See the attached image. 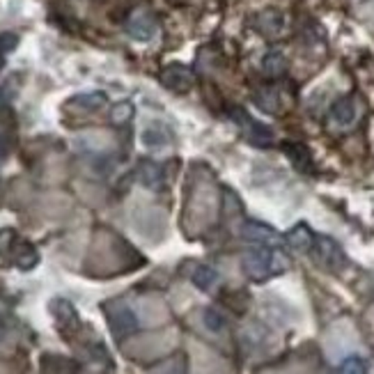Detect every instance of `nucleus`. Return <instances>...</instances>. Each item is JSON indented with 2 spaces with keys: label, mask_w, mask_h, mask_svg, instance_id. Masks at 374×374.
<instances>
[{
  "label": "nucleus",
  "mask_w": 374,
  "mask_h": 374,
  "mask_svg": "<svg viewBox=\"0 0 374 374\" xmlns=\"http://www.w3.org/2000/svg\"><path fill=\"white\" fill-rule=\"evenodd\" d=\"M285 266L287 264L280 260L275 248L258 246L244 255V271L248 273V278H253V280H266L269 275L280 273Z\"/></svg>",
  "instance_id": "nucleus-1"
},
{
  "label": "nucleus",
  "mask_w": 374,
  "mask_h": 374,
  "mask_svg": "<svg viewBox=\"0 0 374 374\" xmlns=\"http://www.w3.org/2000/svg\"><path fill=\"white\" fill-rule=\"evenodd\" d=\"M312 251H314V255H317V260L329 269V271H340V269L347 264L345 251L340 248L338 241L331 239V237H317L314 239Z\"/></svg>",
  "instance_id": "nucleus-2"
},
{
  "label": "nucleus",
  "mask_w": 374,
  "mask_h": 374,
  "mask_svg": "<svg viewBox=\"0 0 374 374\" xmlns=\"http://www.w3.org/2000/svg\"><path fill=\"white\" fill-rule=\"evenodd\" d=\"M241 237L255 246H266V248H280L285 241L273 227H269L264 223H258V221L246 223V225L241 227Z\"/></svg>",
  "instance_id": "nucleus-3"
},
{
  "label": "nucleus",
  "mask_w": 374,
  "mask_h": 374,
  "mask_svg": "<svg viewBox=\"0 0 374 374\" xmlns=\"http://www.w3.org/2000/svg\"><path fill=\"white\" fill-rule=\"evenodd\" d=\"M108 321H110V331L117 340H124L129 336H134L138 331V317L136 312L127 306H117L115 310L108 312Z\"/></svg>",
  "instance_id": "nucleus-4"
},
{
  "label": "nucleus",
  "mask_w": 374,
  "mask_h": 374,
  "mask_svg": "<svg viewBox=\"0 0 374 374\" xmlns=\"http://www.w3.org/2000/svg\"><path fill=\"white\" fill-rule=\"evenodd\" d=\"M234 117H237V124L241 129H244V136L248 138V142H253V145H260V147H266L271 145L273 140V134L271 129H266L264 124H260L258 120H253L251 115H246L244 110H234Z\"/></svg>",
  "instance_id": "nucleus-5"
},
{
  "label": "nucleus",
  "mask_w": 374,
  "mask_h": 374,
  "mask_svg": "<svg viewBox=\"0 0 374 374\" xmlns=\"http://www.w3.org/2000/svg\"><path fill=\"white\" fill-rule=\"evenodd\" d=\"M161 83L173 92H188L193 88V71L184 64H168L161 71Z\"/></svg>",
  "instance_id": "nucleus-6"
},
{
  "label": "nucleus",
  "mask_w": 374,
  "mask_h": 374,
  "mask_svg": "<svg viewBox=\"0 0 374 374\" xmlns=\"http://www.w3.org/2000/svg\"><path fill=\"white\" fill-rule=\"evenodd\" d=\"M127 30L131 37L138 39V42H149V39L156 35V21L152 14H147V12H138V14L129 18Z\"/></svg>",
  "instance_id": "nucleus-7"
},
{
  "label": "nucleus",
  "mask_w": 374,
  "mask_h": 374,
  "mask_svg": "<svg viewBox=\"0 0 374 374\" xmlns=\"http://www.w3.org/2000/svg\"><path fill=\"white\" fill-rule=\"evenodd\" d=\"M314 234L312 229L306 225V223H299V225H294L290 232H287V246L294 248L297 253H310L314 248Z\"/></svg>",
  "instance_id": "nucleus-8"
},
{
  "label": "nucleus",
  "mask_w": 374,
  "mask_h": 374,
  "mask_svg": "<svg viewBox=\"0 0 374 374\" xmlns=\"http://www.w3.org/2000/svg\"><path fill=\"white\" fill-rule=\"evenodd\" d=\"M10 258H12V262H14L18 269H23V271H30V269H35L37 262H39V255L35 251V246L28 244V241H21V239H16V244L12 246Z\"/></svg>",
  "instance_id": "nucleus-9"
},
{
  "label": "nucleus",
  "mask_w": 374,
  "mask_h": 374,
  "mask_svg": "<svg viewBox=\"0 0 374 374\" xmlns=\"http://www.w3.org/2000/svg\"><path fill=\"white\" fill-rule=\"evenodd\" d=\"M140 140L147 149H163L170 145V134L161 124H149V127L142 129Z\"/></svg>",
  "instance_id": "nucleus-10"
},
{
  "label": "nucleus",
  "mask_w": 374,
  "mask_h": 374,
  "mask_svg": "<svg viewBox=\"0 0 374 374\" xmlns=\"http://www.w3.org/2000/svg\"><path fill=\"white\" fill-rule=\"evenodd\" d=\"M331 120L340 124V127H349L356 120V103L349 97H342L331 106Z\"/></svg>",
  "instance_id": "nucleus-11"
},
{
  "label": "nucleus",
  "mask_w": 374,
  "mask_h": 374,
  "mask_svg": "<svg viewBox=\"0 0 374 374\" xmlns=\"http://www.w3.org/2000/svg\"><path fill=\"white\" fill-rule=\"evenodd\" d=\"M138 175H140V182L145 184L147 188H159L163 184V168L154 161H140L138 166Z\"/></svg>",
  "instance_id": "nucleus-12"
},
{
  "label": "nucleus",
  "mask_w": 374,
  "mask_h": 374,
  "mask_svg": "<svg viewBox=\"0 0 374 374\" xmlns=\"http://www.w3.org/2000/svg\"><path fill=\"white\" fill-rule=\"evenodd\" d=\"M51 310H53L58 324H60V326H71V329H76V326H78V314H76L74 306H71L69 301L55 299L53 303H51Z\"/></svg>",
  "instance_id": "nucleus-13"
},
{
  "label": "nucleus",
  "mask_w": 374,
  "mask_h": 374,
  "mask_svg": "<svg viewBox=\"0 0 374 374\" xmlns=\"http://www.w3.org/2000/svg\"><path fill=\"white\" fill-rule=\"evenodd\" d=\"M191 280H193V285L198 287V290H202V292H209V290H214V287L219 285L221 275H219V271H216V269H212V266H205V264H200V266L193 271Z\"/></svg>",
  "instance_id": "nucleus-14"
},
{
  "label": "nucleus",
  "mask_w": 374,
  "mask_h": 374,
  "mask_svg": "<svg viewBox=\"0 0 374 374\" xmlns=\"http://www.w3.org/2000/svg\"><path fill=\"white\" fill-rule=\"evenodd\" d=\"M262 69H264V74L271 78L283 76L287 71V58L280 53V51H269L264 55V60H262Z\"/></svg>",
  "instance_id": "nucleus-15"
},
{
  "label": "nucleus",
  "mask_w": 374,
  "mask_h": 374,
  "mask_svg": "<svg viewBox=\"0 0 374 374\" xmlns=\"http://www.w3.org/2000/svg\"><path fill=\"white\" fill-rule=\"evenodd\" d=\"M258 28L264 32V35H280L283 30V16L278 12H264V14L258 16Z\"/></svg>",
  "instance_id": "nucleus-16"
},
{
  "label": "nucleus",
  "mask_w": 374,
  "mask_h": 374,
  "mask_svg": "<svg viewBox=\"0 0 374 374\" xmlns=\"http://www.w3.org/2000/svg\"><path fill=\"white\" fill-rule=\"evenodd\" d=\"M285 152L290 154L292 163L299 170H310L312 168V156L303 145H292V142H290V145H285Z\"/></svg>",
  "instance_id": "nucleus-17"
},
{
  "label": "nucleus",
  "mask_w": 374,
  "mask_h": 374,
  "mask_svg": "<svg viewBox=\"0 0 374 374\" xmlns=\"http://www.w3.org/2000/svg\"><path fill=\"white\" fill-rule=\"evenodd\" d=\"M74 103L81 110H99L106 103V95L103 92H88V95L76 97Z\"/></svg>",
  "instance_id": "nucleus-18"
},
{
  "label": "nucleus",
  "mask_w": 374,
  "mask_h": 374,
  "mask_svg": "<svg viewBox=\"0 0 374 374\" xmlns=\"http://www.w3.org/2000/svg\"><path fill=\"white\" fill-rule=\"evenodd\" d=\"M205 326L212 333H221V331H225V326H227V319H225V314H223L221 310H216V308H207L205 310Z\"/></svg>",
  "instance_id": "nucleus-19"
},
{
  "label": "nucleus",
  "mask_w": 374,
  "mask_h": 374,
  "mask_svg": "<svg viewBox=\"0 0 374 374\" xmlns=\"http://www.w3.org/2000/svg\"><path fill=\"white\" fill-rule=\"evenodd\" d=\"M338 374H367V363L360 356H349L340 363Z\"/></svg>",
  "instance_id": "nucleus-20"
},
{
  "label": "nucleus",
  "mask_w": 374,
  "mask_h": 374,
  "mask_svg": "<svg viewBox=\"0 0 374 374\" xmlns=\"http://www.w3.org/2000/svg\"><path fill=\"white\" fill-rule=\"evenodd\" d=\"M134 117V106L129 101H122V103H115L113 110H110V120L115 124H124Z\"/></svg>",
  "instance_id": "nucleus-21"
},
{
  "label": "nucleus",
  "mask_w": 374,
  "mask_h": 374,
  "mask_svg": "<svg viewBox=\"0 0 374 374\" xmlns=\"http://www.w3.org/2000/svg\"><path fill=\"white\" fill-rule=\"evenodd\" d=\"M16 232L14 229H0V255H10L12 246L16 244Z\"/></svg>",
  "instance_id": "nucleus-22"
},
{
  "label": "nucleus",
  "mask_w": 374,
  "mask_h": 374,
  "mask_svg": "<svg viewBox=\"0 0 374 374\" xmlns=\"http://www.w3.org/2000/svg\"><path fill=\"white\" fill-rule=\"evenodd\" d=\"M18 44V37L8 32V35H0V53H12Z\"/></svg>",
  "instance_id": "nucleus-23"
},
{
  "label": "nucleus",
  "mask_w": 374,
  "mask_h": 374,
  "mask_svg": "<svg viewBox=\"0 0 374 374\" xmlns=\"http://www.w3.org/2000/svg\"><path fill=\"white\" fill-rule=\"evenodd\" d=\"M8 154H10V142L5 136H0V159H5Z\"/></svg>",
  "instance_id": "nucleus-24"
},
{
  "label": "nucleus",
  "mask_w": 374,
  "mask_h": 374,
  "mask_svg": "<svg viewBox=\"0 0 374 374\" xmlns=\"http://www.w3.org/2000/svg\"><path fill=\"white\" fill-rule=\"evenodd\" d=\"M3 101H5V99H3V92H0V106H3Z\"/></svg>",
  "instance_id": "nucleus-25"
},
{
  "label": "nucleus",
  "mask_w": 374,
  "mask_h": 374,
  "mask_svg": "<svg viewBox=\"0 0 374 374\" xmlns=\"http://www.w3.org/2000/svg\"><path fill=\"white\" fill-rule=\"evenodd\" d=\"M0 338H3V329H0Z\"/></svg>",
  "instance_id": "nucleus-26"
}]
</instances>
